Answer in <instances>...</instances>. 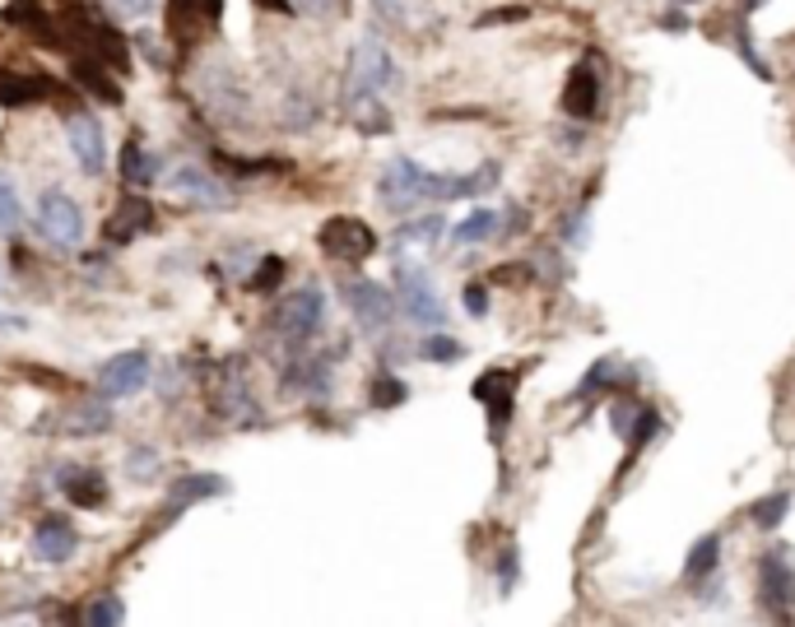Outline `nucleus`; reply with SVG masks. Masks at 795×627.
Segmentation results:
<instances>
[{
  "mask_svg": "<svg viewBox=\"0 0 795 627\" xmlns=\"http://www.w3.org/2000/svg\"><path fill=\"white\" fill-rule=\"evenodd\" d=\"M112 428V414L102 405H80V409H65L61 418H47L42 432H61V438H98V432Z\"/></svg>",
  "mask_w": 795,
  "mask_h": 627,
  "instance_id": "nucleus-19",
  "label": "nucleus"
},
{
  "mask_svg": "<svg viewBox=\"0 0 795 627\" xmlns=\"http://www.w3.org/2000/svg\"><path fill=\"white\" fill-rule=\"evenodd\" d=\"M340 293H344L350 317L358 321V330H368V335H382V330L395 321V311H401L395 293L387 284H377V279H350Z\"/></svg>",
  "mask_w": 795,
  "mask_h": 627,
  "instance_id": "nucleus-5",
  "label": "nucleus"
},
{
  "mask_svg": "<svg viewBox=\"0 0 795 627\" xmlns=\"http://www.w3.org/2000/svg\"><path fill=\"white\" fill-rule=\"evenodd\" d=\"M317 242H321V251H326V256L340 260V266H358V260H368V256L377 251L372 229H368L363 219H350V214L326 219V223H321V233H317Z\"/></svg>",
  "mask_w": 795,
  "mask_h": 627,
  "instance_id": "nucleus-8",
  "label": "nucleus"
},
{
  "mask_svg": "<svg viewBox=\"0 0 795 627\" xmlns=\"http://www.w3.org/2000/svg\"><path fill=\"white\" fill-rule=\"evenodd\" d=\"M763 5H768V0H745V10H749V14H754V10H763Z\"/></svg>",
  "mask_w": 795,
  "mask_h": 627,
  "instance_id": "nucleus-44",
  "label": "nucleus"
},
{
  "mask_svg": "<svg viewBox=\"0 0 795 627\" xmlns=\"http://www.w3.org/2000/svg\"><path fill=\"white\" fill-rule=\"evenodd\" d=\"M391 89H401V65L387 51V42L368 33L358 38L354 51H350V65H344V94H377L387 98Z\"/></svg>",
  "mask_w": 795,
  "mask_h": 627,
  "instance_id": "nucleus-2",
  "label": "nucleus"
},
{
  "mask_svg": "<svg viewBox=\"0 0 795 627\" xmlns=\"http://www.w3.org/2000/svg\"><path fill=\"white\" fill-rule=\"evenodd\" d=\"M149 229H154V205L131 190V196H121V205L112 209V219H108V229H102V233H108V242H117V247H121V242L140 237Z\"/></svg>",
  "mask_w": 795,
  "mask_h": 627,
  "instance_id": "nucleus-16",
  "label": "nucleus"
},
{
  "mask_svg": "<svg viewBox=\"0 0 795 627\" xmlns=\"http://www.w3.org/2000/svg\"><path fill=\"white\" fill-rule=\"evenodd\" d=\"M559 242H563V247H573V251H582L586 242H591V200H582V205L573 209V214L563 219Z\"/></svg>",
  "mask_w": 795,
  "mask_h": 627,
  "instance_id": "nucleus-28",
  "label": "nucleus"
},
{
  "mask_svg": "<svg viewBox=\"0 0 795 627\" xmlns=\"http://www.w3.org/2000/svg\"><path fill=\"white\" fill-rule=\"evenodd\" d=\"M80 549V534H75V526L71 520H61V516H47V520H38V530H33V553L42 557V563H71V553Z\"/></svg>",
  "mask_w": 795,
  "mask_h": 627,
  "instance_id": "nucleus-15",
  "label": "nucleus"
},
{
  "mask_svg": "<svg viewBox=\"0 0 795 627\" xmlns=\"http://www.w3.org/2000/svg\"><path fill=\"white\" fill-rule=\"evenodd\" d=\"M442 229H447V219H442V214L409 219V223H401V229H395L391 247H395V251H405V247H433V242H442Z\"/></svg>",
  "mask_w": 795,
  "mask_h": 627,
  "instance_id": "nucleus-22",
  "label": "nucleus"
},
{
  "mask_svg": "<svg viewBox=\"0 0 795 627\" xmlns=\"http://www.w3.org/2000/svg\"><path fill=\"white\" fill-rule=\"evenodd\" d=\"M721 571V534L712 530V534H702L694 549H688V557H684V581L688 586H702L707 577H717Z\"/></svg>",
  "mask_w": 795,
  "mask_h": 627,
  "instance_id": "nucleus-20",
  "label": "nucleus"
},
{
  "mask_svg": "<svg viewBox=\"0 0 795 627\" xmlns=\"http://www.w3.org/2000/svg\"><path fill=\"white\" fill-rule=\"evenodd\" d=\"M675 5H698V0H675Z\"/></svg>",
  "mask_w": 795,
  "mask_h": 627,
  "instance_id": "nucleus-45",
  "label": "nucleus"
},
{
  "mask_svg": "<svg viewBox=\"0 0 795 627\" xmlns=\"http://www.w3.org/2000/svg\"><path fill=\"white\" fill-rule=\"evenodd\" d=\"M223 493H229V479H223V475H182L178 483L168 488L163 516H178L186 507H196V502H210V497H223Z\"/></svg>",
  "mask_w": 795,
  "mask_h": 627,
  "instance_id": "nucleus-17",
  "label": "nucleus"
},
{
  "mask_svg": "<svg viewBox=\"0 0 795 627\" xmlns=\"http://www.w3.org/2000/svg\"><path fill=\"white\" fill-rule=\"evenodd\" d=\"M391 279H395V303H401V317L409 325H419V330L447 325V303L438 298V288L428 284V274H424L419 260L401 256V260H395V270H391Z\"/></svg>",
  "mask_w": 795,
  "mask_h": 627,
  "instance_id": "nucleus-3",
  "label": "nucleus"
},
{
  "mask_svg": "<svg viewBox=\"0 0 795 627\" xmlns=\"http://www.w3.org/2000/svg\"><path fill=\"white\" fill-rule=\"evenodd\" d=\"M84 623H94V627H102V623H126V604H121L117 595H98L89 608H84Z\"/></svg>",
  "mask_w": 795,
  "mask_h": 627,
  "instance_id": "nucleus-33",
  "label": "nucleus"
},
{
  "mask_svg": "<svg viewBox=\"0 0 795 627\" xmlns=\"http://www.w3.org/2000/svg\"><path fill=\"white\" fill-rule=\"evenodd\" d=\"M75 75H80V84L89 89L94 98H102V102H121V89L108 79V61H98V57H75Z\"/></svg>",
  "mask_w": 795,
  "mask_h": 627,
  "instance_id": "nucleus-24",
  "label": "nucleus"
},
{
  "mask_svg": "<svg viewBox=\"0 0 795 627\" xmlns=\"http://www.w3.org/2000/svg\"><path fill=\"white\" fill-rule=\"evenodd\" d=\"M0 330H24V321L10 317V311H0Z\"/></svg>",
  "mask_w": 795,
  "mask_h": 627,
  "instance_id": "nucleus-42",
  "label": "nucleus"
},
{
  "mask_svg": "<svg viewBox=\"0 0 795 627\" xmlns=\"http://www.w3.org/2000/svg\"><path fill=\"white\" fill-rule=\"evenodd\" d=\"M61 126H65V145H71L80 172H84V177H98V172L108 168V139H102L98 116L75 108V112H65Z\"/></svg>",
  "mask_w": 795,
  "mask_h": 627,
  "instance_id": "nucleus-9",
  "label": "nucleus"
},
{
  "mask_svg": "<svg viewBox=\"0 0 795 627\" xmlns=\"http://www.w3.org/2000/svg\"><path fill=\"white\" fill-rule=\"evenodd\" d=\"M475 395H479V399H489L493 423L503 428V423H507V414H512V377H507V372H484V381L475 386Z\"/></svg>",
  "mask_w": 795,
  "mask_h": 627,
  "instance_id": "nucleus-25",
  "label": "nucleus"
},
{
  "mask_svg": "<svg viewBox=\"0 0 795 627\" xmlns=\"http://www.w3.org/2000/svg\"><path fill=\"white\" fill-rule=\"evenodd\" d=\"M38 233L51 242V247H80L84 242V209L65 196V190H42L38 200Z\"/></svg>",
  "mask_w": 795,
  "mask_h": 627,
  "instance_id": "nucleus-7",
  "label": "nucleus"
},
{
  "mask_svg": "<svg viewBox=\"0 0 795 627\" xmlns=\"http://www.w3.org/2000/svg\"><path fill=\"white\" fill-rule=\"evenodd\" d=\"M498 223H503V219H498V209L479 205L470 219H461L456 229H452V242H456V247H479L484 237H493V229H498Z\"/></svg>",
  "mask_w": 795,
  "mask_h": 627,
  "instance_id": "nucleus-26",
  "label": "nucleus"
},
{
  "mask_svg": "<svg viewBox=\"0 0 795 627\" xmlns=\"http://www.w3.org/2000/svg\"><path fill=\"white\" fill-rule=\"evenodd\" d=\"M51 98V84L42 75H0V102L5 108H28V102Z\"/></svg>",
  "mask_w": 795,
  "mask_h": 627,
  "instance_id": "nucleus-21",
  "label": "nucleus"
},
{
  "mask_svg": "<svg viewBox=\"0 0 795 627\" xmlns=\"http://www.w3.org/2000/svg\"><path fill=\"white\" fill-rule=\"evenodd\" d=\"M200 98H205V108L215 112V121H229V126H237V121L252 112L247 84H242V75L229 61H210L200 70Z\"/></svg>",
  "mask_w": 795,
  "mask_h": 627,
  "instance_id": "nucleus-4",
  "label": "nucleus"
},
{
  "mask_svg": "<svg viewBox=\"0 0 795 627\" xmlns=\"http://www.w3.org/2000/svg\"><path fill=\"white\" fill-rule=\"evenodd\" d=\"M791 557H795L791 549H772L758 557V600L776 618L795 614V563Z\"/></svg>",
  "mask_w": 795,
  "mask_h": 627,
  "instance_id": "nucleus-6",
  "label": "nucleus"
},
{
  "mask_svg": "<svg viewBox=\"0 0 795 627\" xmlns=\"http://www.w3.org/2000/svg\"><path fill=\"white\" fill-rule=\"evenodd\" d=\"M102 5H108L117 20H149L159 0H102Z\"/></svg>",
  "mask_w": 795,
  "mask_h": 627,
  "instance_id": "nucleus-37",
  "label": "nucleus"
},
{
  "mask_svg": "<svg viewBox=\"0 0 795 627\" xmlns=\"http://www.w3.org/2000/svg\"><path fill=\"white\" fill-rule=\"evenodd\" d=\"M503 177L498 163H479L475 172H433V168H419L414 159H391L382 182H377V200L391 214H414L424 200H479L489 196Z\"/></svg>",
  "mask_w": 795,
  "mask_h": 627,
  "instance_id": "nucleus-1",
  "label": "nucleus"
},
{
  "mask_svg": "<svg viewBox=\"0 0 795 627\" xmlns=\"http://www.w3.org/2000/svg\"><path fill=\"white\" fill-rule=\"evenodd\" d=\"M293 10L307 14V20H331L340 10V0H293Z\"/></svg>",
  "mask_w": 795,
  "mask_h": 627,
  "instance_id": "nucleus-39",
  "label": "nucleus"
},
{
  "mask_svg": "<svg viewBox=\"0 0 795 627\" xmlns=\"http://www.w3.org/2000/svg\"><path fill=\"white\" fill-rule=\"evenodd\" d=\"M600 94H604V84L596 79L591 61H582L573 75H567V89H563V112H567V121H596L600 116Z\"/></svg>",
  "mask_w": 795,
  "mask_h": 627,
  "instance_id": "nucleus-14",
  "label": "nucleus"
},
{
  "mask_svg": "<svg viewBox=\"0 0 795 627\" xmlns=\"http://www.w3.org/2000/svg\"><path fill=\"white\" fill-rule=\"evenodd\" d=\"M791 493L782 488V493H768V497H758L754 507H749V516H754V526L758 530H782L786 526V512H791Z\"/></svg>",
  "mask_w": 795,
  "mask_h": 627,
  "instance_id": "nucleus-27",
  "label": "nucleus"
},
{
  "mask_svg": "<svg viewBox=\"0 0 795 627\" xmlns=\"http://www.w3.org/2000/svg\"><path fill=\"white\" fill-rule=\"evenodd\" d=\"M424 362H456L461 354H465V344L461 340H452V335H424V344L414 348Z\"/></svg>",
  "mask_w": 795,
  "mask_h": 627,
  "instance_id": "nucleus-31",
  "label": "nucleus"
},
{
  "mask_svg": "<svg viewBox=\"0 0 795 627\" xmlns=\"http://www.w3.org/2000/svg\"><path fill=\"white\" fill-rule=\"evenodd\" d=\"M559 145H563V149H582V145H586V135H582V131H573V126H559Z\"/></svg>",
  "mask_w": 795,
  "mask_h": 627,
  "instance_id": "nucleus-41",
  "label": "nucleus"
},
{
  "mask_svg": "<svg viewBox=\"0 0 795 627\" xmlns=\"http://www.w3.org/2000/svg\"><path fill=\"white\" fill-rule=\"evenodd\" d=\"M465 311H470L475 321L489 317V288H484V284H465Z\"/></svg>",
  "mask_w": 795,
  "mask_h": 627,
  "instance_id": "nucleus-38",
  "label": "nucleus"
},
{
  "mask_svg": "<svg viewBox=\"0 0 795 627\" xmlns=\"http://www.w3.org/2000/svg\"><path fill=\"white\" fill-rule=\"evenodd\" d=\"M526 14H530L526 5H516V10H493V14H484V20H479V24H484V28H489V24H507V20H526Z\"/></svg>",
  "mask_w": 795,
  "mask_h": 627,
  "instance_id": "nucleus-40",
  "label": "nucleus"
},
{
  "mask_svg": "<svg viewBox=\"0 0 795 627\" xmlns=\"http://www.w3.org/2000/svg\"><path fill=\"white\" fill-rule=\"evenodd\" d=\"M24 229V200H20V190H14V182L10 177H0V233H20Z\"/></svg>",
  "mask_w": 795,
  "mask_h": 627,
  "instance_id": "nucleus-30",
  "label": "nucleus"
},
{
  "mask_svg": "<svg viewBox=\"0 0 795 627\" xmlns=\"http://www.w3.org/2000/svg\"><path fill=\"white\" fill-rule=\"evenodd\" d=\"M168 186H172V196H178L182 205H196V209H233L237 205L233 190L223 186L219 177H210L205 168H196V163H186V168L172 172Z\"/></svg>",
  "mask_w": 795,
  "mask_h": 627,
  "instance_id": "nucleus-10",
  "label": "nucleus"
},
{
  "mask_svg": "<svg viewBox=\"0 0 795 627\" xmlns=\"http://www.w3.org/2000/svg\"><path fill=\"white\" fill-rule=\"evenodd\" d=\"M665 28L680 33V28H688V20H684V14H665Z\"/></svg>",
  "mask_w": 795,
  "mask_h": 627,
  "instance_id": "nucleus-43",
  "label": "nucleus"
},
{
  "mask_svg": "<svg viewBox=\"0 0 795 627\" xmlns=\"http://www.w3.org/2000/svg\"><path fill=\"white\" fill-rule=\"evenodd\" d=\"M493 577H498V590H503V595H512L516 577H522V553H516V544L503 549V563L493 567Z\"/></svg>",
  "mask_w": 795,
  "mask_h": 627,
  "instance_id": "nucleus-35",
  "label": "nucleus"
},
{
  "mask_svg": "<svg viewBox=\"0 0 795 627\" xmlns=\"http://www.w3.org/2000/svg\"><path fill=\"white\" fill-rule=\"evenodd\" d=\"M321 321H326V293L317 284L298 288L293 298L280 303V311H274V325H280L289 340H313L321 330Z\"/></svg>",
  "mask_w": 795,
  "mask_h": 627,
  "instance_id": "nucleus-11",
  "label": "nucleus"
},
{
  "mask_svg": "<svg viewBox=\"0 0 795 627\" xmlns=\"http://www.w3.org/2000/svg\"><path fill=\"white\" fill-rule=\"evenodd\" d=\"M145 386H149V358L140 354V348H131V354H112L108 362H102V372H98L102 399H131V395H140Z\"/></svg>",
  "mask_w": 795,
  "mask_h": 627,
  "instance_id": "nucleus-12",
  "label": "nucleus"
},
{
  "mask_svg": "<svg viewBox=\"0 0 795 627\" xmlns=\"http://www.w3.org/2000/svg\"><path fill=\"white\" fill-rule=\"evenodd\" d=\"M121 177H126V186H149L159 177V159H154L140 139H126V149H121Z\"/></svg>",
  "mask_w": 795,
  "mask_h": 627,
  "instance_id": "nucleus-23",
  "label": "nucleus"
},
{
  "mask_svg": "<svg viewBox=\"0 0 795 627\" xmlns=\"http://www.w3.org/2000/svg\"><path fill=\"white\" fill-rule=\"evenodd\" d=\"M405 399H409V386L395 372H382L372 381V405L377 409H395V405H405Z\"/></svg>",
  "mask_w": 795,
  "mask_h": 627,
  "instance_id": "nucleus-32",
  "label": "nucleus"
},
{
  "mask_svg": "<svg viewBox=\"0 0 795 627\" xmlns=\"http://www.w3.org/2000/svg\"><path fill=\"white\" fill-rule=\"evenodd\" d=\"M280 279H284V260H280V256H266L261 270L252 274V288H256V293H270L274 284H280Z\"/></svg>",
  "mask_w": 795,
  "mask_h": 627,
  "instance_id": "nucleus-36",
  "label": "nucleus"
},
{
  "mask_svg": "<svg viewBox=\"0 0 795 627\" xmlns=\"http://www.w3.org/2000/svg\"><path fill=\"white\" fill-rule=\"evenodd\" d=\"M159 465H163V460H159V451H154V446H135L131 456H126V475L140 483V479H154V475H159Z\"/></svg>",
  "mask_w": 795,
  "mask_h": 627,
  "instance_id": "nucleus-34",
  "label": "nucleus"
},
{
  "mask_svg": "<svg viewBox=\"0 0 795 627\" xmlns=\"http://www.w3.org/2000/svg\"><path fill=\"white\" fill-rule=\"evenodd\" d=\"M219 14H223L219 0H172V5H168V33H172V42H178V47L200 42L205 33L219 24Z\"/></svg>",
  "mask_w": 795,
  "mask_h": 627,
  "instance_id": "nucleus-13",
  "label": "nucleus"
},
{
  "mask_svg": "<svg viewBox=\"0 0 795 627\" xmlns=\"http://www.w3.org/2000/svg\"><path fill=\"white\" fill-rule=\"evenodd\" d=\"M614 381H619V362L614 358H600V362H591V372H586L577 386H573V399H591L596 391L614 386Z\"/></svg>",
  "mask_w": 795,
  "mask_h": 627,
  "instance_id": "nucleus-29",
  "label": "nucleus"
},
{
  "mask_svg": "<svg viewBox=\"0 0 795 627\" xmlns=\"http://www.w3.org/2000/svg\"><path fill=\"white\" fill-rule=\"evenodd\" d=\"M61 493L75 502V507H84V512H98L102 502H108V483H102V475L98 469H89V465H65L61 469Z\"/></svg>",
  "mask_w": 795,
  "mask_h": 627,
  "instance_id": "nucleus-18",
  "label": "nucleus"
}]
</instances>
